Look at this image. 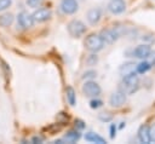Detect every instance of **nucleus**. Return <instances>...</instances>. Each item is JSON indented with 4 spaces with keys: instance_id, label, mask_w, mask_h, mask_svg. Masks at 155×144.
Returning <instances> with one entry per match:
<instances>
[{
    "instance_id": "1",
    "label": "nucleus",
    "mask_w": 155,
    "mask_h": 144,
    "mask_svg": "<svg viewBox=\"0 0 155 144\" xmlns=\"http://www.w3.org/2000/svg\"><path fill=\"white\" fill-rule=\"evenodd\" d=\"M139 87V77L137 73H131L128 75L122 76V82H121V91H124L126 94L133 93L138 90Z\"/></svg>"
},
{
    "instance_id": "2",
    "label": "nucleus",
    "mask_w": 155,
    "mask_h": 144,
    "mask_svg": "<svg viewBox=\"0 0 155 144\" xmlns=\"http://www.w3.org/2000/svg\"><path fill=\"white\" fill-rule=\"evenodd\" d=\"M84 44H85V47L90 52H93V53H97V52L102 51L103 47L105 46V44H104L103 39L99 36V34H94V33L87 35Z\"/></svg>"
},
{
    "instance_id": "3",
    "label": "nucleus",
    "mask_w": 155,
    "mask_h": 144,
    "mask_svg": "<svg viewBox=\"0 0 155 144\" xmlns=\"http://www.w3.org/2000/svg\"><path fill=\"white\" fill-rule=\"evenodd\" d=\"M68 33L71 38L74 39H79L81 38L85 33H86V25L84 22H81L80 19H73L68 23Z\"/></svg>"
},
{
    "instance_id": "4",
    "label": "nucleus",
    "mask_w": 155,
    "mask_h": 144,
    "mask_svg": "<svg viewBox=\"0 0 155 144\" xmlns=\"http://www.w3.org/2000/svg\"><path fill=\"white\" fill-rule=\"evenodd\" d=\"M121 34H122V31L117 27H114V28L102 29L101 33H99V36L103 39L104 44H114Z\"/></svg>"
},
{
    "instance_id": "5",
    "label": "nucleus",
    "mask_w": 155,
    "mask_h": 144,
    "mask_svg": "<svg viewBox=\"0 0 155 144\" xmlns=\"http://www.w3.org/2000/svg\"><path fill=\"white\" fill-rule=\"evenodd\" d=\"M102 92V88L101 86L93 81V80H87L84 85H82V93L86 96V97H90V98H94V97H98Z\"/></svg>"
},
{
    "instance_id": "6",
    "label": "nucleus",
    "mask_w": 155,
    "mask_h": 144,
    "mask_svg": "<svg viewBox=\"0 0 155 144\" xmlns=\"http://www.w3.org/2000/svg\"><path fill=\"white\" fill-rule=\"evenodd\" d=\"M126 99H127L126 93L124 91L119 90V91H115V92H113L110 94V97H109V104L113 108H120V106H122L126 103Z\"/></svg>"
},
{
    "instance_id": "7",
    "label": "nucleus",
    "mask_w": 155,
    "mask_h": 144,
    "mask_svg": "<svg viewBox=\"0 0 155 144\" xmlns=\"http://www.w3.org/2000/svg\"><path fill=\"white\" fill-rule=\"evenodd\" d=\"M17 23H18V25L22 27L23 29H29V28H31V27L34 25L35 22H34V18H33L31 15H29L28 12L22 11V12H19L18 16H17Z\"/></svg>"
},
{
    "instance_id": "8",
    "label": "nucleus",
    "mask_w": 155,
    "mask_h": 144,
    "mask_svg": "<svg viewBox=\"0 0 155 144\" xmlns=\"http://www.w3.org/2000/svg\"><path fill=\"white\" fill-rule=\"evenodd\" d=\"M59 7L64 15H74L79 10V4L76 0H61Z\"/></svg>"
},
{
    "instance_id": "9",
    "label": "nucleus",
    "mask_w": 155,
    "mask_h": 144,
    "mask_svg": "<svg viewBox=\"0 0 155 144\" xmlns=\"http://www.w3.org/2000/svg\"><path fill=\"white\" fill-rule=\"evenodd\" d=\"M108 11L113 15H121L126 11L125 0H110L108 4Z\"/></svg>"
},
{
    "instance_id": "10",
    "label": "nucleus",
    "mask_w": 155,
    "mask_h": 144,
    "mask_svg": "<svg viewBox=\"0 0 155 144\" xmlns=\"http://www.w3.org/2000/svg\"><path fill=\"white\" fill-rule=\"evenodd\" d=\"M31 16H33V18H34V22L42 23V22H46L47 19L51 18L52 11H51L50 8H47V7H41V8L35 10Z\"/></svg>"
},
{
    "instance_id": "11",
    "label": "nucleus",
    "mask_w": 155,
    "mask_h": 144,
    "mask_svg": "<svg viewBox=\"0 0 155 144\" xmlns=\"http://www.w3.org/2000/svg\"><path fill=\"white\" fill-rule=\"evenodd\" d=\"M151 53V47L149 44H140L133 50V56L139 59H147L149 58Z\"/></svg>"
},
{
    "instance_id": "12",
    "label": "nucleus",
    "mask_w": 155,
    "mask_h": 144,
    "mask_svg": "<svg viewBox=\"0 0 155 144\" xmlns=\"http://www.w3.org/2000/svg\"><path fill=\"white\" fill-rule=\"evenodd\" d=\"M86 17H87V21L91 25L98 24L101 18H102V8L101 7H92L91 10H88Z\"/></svg>"
},
{
    "instance_id": "13",
    "label": "nucleus",
    "mask_w": 155,
    "mask_h": 144,
    "mask_svg": "<svg viewBox=\"0 0 155 144\" xmlns=\"http://www.w3.org/2000/svg\"><path fill=\"white\" fill-rule=\"evenodd\" d=\"M138 139L140 143L149 144L150 143V137H149V126L148 125H142L138 129Z\"/></svg>"
},
{
    "instance_id": "14",
    "label": "nucleus",
    "mask_w": 155,
    "mask_h": 144,
    "mask_svg": "<svg viewBox=\"0 0 155 144\" xmlns=\"http://www.w3.org/2000/svg\"><path fill=\"white\" fill-rule=\"evenodd\" d=\"M136 67H137V64H136L134 62H126V63H124V64L120 65L119 73H120V75H122V76L128 75V74L136 71Z\"/></svg>"
},
{
    "instance_id": "15",
    "label": "nucleus",
    "mask_w": 155,
    "mask_h": 144,
    "mask_svg": "<svg viewBox=\"0 0 155 144\" xmlns=\"http://www.w3.org/2000/svg\"><path fill=\"white\" fill-rule=\"evenodd\" d=\"M85 139L87 140V142H90V143H97V144H107V140L103 138V137H101L99 134H97V133H94V132H86V134H85Z\"/></svg>"
},
{
    "instance_id": "16",
    "label": "nucleus",
    "mask_w": 155,
    "mask_h": 144,
    "mask_svg": "<svg viewBox=\"0 0 155 144\" xmlns=\"http://www.w3.org/2000/svg\"><path fill=\"white\" fill-rule=\"evenodd\" d=\"M81 138V133L79 132V129H70V131H68L67 133H65V136H64V140H65V143L68 142V143H76L79 139Z\"/></svg>"
},
{
    "instance_id": "17",
    "label": "nucleus",
    "mask_w": 155,
    "mask_h": 144,
    "mask_svg": "<svg viewBox=\"0 0 155 144\" xmlns=\"http://www.w3.org/2000/svg\"><path fill=\"white\" fill-rule=\"evenodd\" d=\"M13 19H15V16L10 12L7 13H2L0 16V27L1 28H7L10 27L12 23H13Z\"/></svg>"
},
{
    "instance_id": "18",
    "label": "nucleus",
    "mask_w": 155,
    "mask_h": 144,
    "mask_svg": "<svg viewBox=\"0 0 155 144\" xmlns=\"http://www.w3.org/2000/svg\"><path fill=\"white\" fill-rule=\"evenodd\" d=\"M150 68H151V63L143 59L139 64H137V67H136V73H138V74H145L147 71L150 70Z\"/></svg>"
},
{
    "instance_id": "19",
    "label": "nucleus",
    "mask_w": 155,
    "mask_h": 144,
    "mask_svg": "<svg viewBox=\"0 0 155 144\" xmlns=\"http://www.w3.org/2000/svg\"><path fill=\"white\" fill-rule=\"evenodd\" d=\"M65 93H67V100H68V103L71 106H74L75 103H76V94H75L74 88L71 86H68L67 90H65Z\"/></svg>"
},
{
    "instance_id": "20",
    "label": "nucleus",
    "mask_w": 155,
    "mask_h": 144,
    "mask_svg": "<svg viewBox=\"0 0 155 144\" xmlns=\"http://www.w3.org/2000/svg\"><path fill=\"white\" fill-rule=\"evenodd\" d=\"M98 120L102 122H109L113 120V115L110 113H101L98 114Z\"/></svg>"
},
{
    "instance_id": "21",
    "label": "nucleus",
    "mask_w": 155,
    "mask_h": 144,
    "mask_svg": "<svg viewBox=\"0 0 155 144\" xmlns=\"http://www.w3.org/2000/svg\"><path fill=\"white\" fill-rule=\"evenodd\" d=\"M98 62V56L96 54V53H93L92 52V54H90L87 58H86V64L87 65H96V63Z\"/></svg>"
},
{
    "instance_id": "22",
    "label": "nucleus",
    "mask_w": 155,
    "mask_h": 144,
    "mask_svg": "<svg viewBox=\"0 0 155 144\" xmlns=\"http://www.w3.org/2000/svg\"><path fill=\"white\" fill-rule=\"evenodd\" d=\"M97 76V71H94V70H87V71H85L84 74H82V79L84 80H93L94 77Z\"/></svg>"
},
{
    "instance_id": "23",
    "label": "nucleus",
    "mask_w": 155,
    "mask_h": 144,
    "mask_svg": "<svg viewBox=\"0 0 155 144\" xmlns=\"http://www.w3.org/2000/svg\"><path fill=\"white\" fill-rule=\"evenodd\" d=\"M42 2H44V0H27V1H25V4H27L29 7H31V8L39 7Z\"/></svg>"
},
{
    "instance_id": "24",
    "label": "nucleus",
    "mask_w": 155,
    "mask_h": 144,
    "mask_svg": "<svg viewBox=\"0 0 155 144\" xmlns=\"http://www.w3.org/2000/svg\"><path fill=\"white\" fill-rule=\"evenodd\" d=\"M103 105V102L101 100V99H96V97L93 98V99H91V102H90V106L92 108V109H98V108H101Z\"/></svg>"
},
{
    "instance_id": "25",
    "label": "nucleus",
    "mask_w": 155,
    "mask_h": 144,
    "mask_svg": "<svg viewBox=\"0 0 155 144\" xmlns=\"http://www.w3.org/2000/svg\"><path fill=\"white\" fill-rule=\"evenodd\" d=\"M12 5V0H0V12L7 10Z\"/></svg>"
},
{
    "instance_id": "26",
    "label": "nucleus",
    "mask_w": 155,
    "mask_h": 144,
    "mask_svg": "<svg viewBox=\"0 0 155 144\" xmlns=\"http://www.w3.org/2000/svg\"><path fill=\"white\" fill-rule=\"evenodd\" d=\"M149 137H150V142L155 143V122L149 126Z\"/></svg>"
},
{
    "instance_id": "27",
    "label": "nucleus",
    "mask_w": 155,
    "mask_h": 144,
    "mask_svg": "<svg viewBox=\"0 0 155 144\" xmlns=\"http://www.w3.org/2000/svg\"><path fill=\"white\" fill-rule=\"evenodd\" d=\"M143 41H148V42H154L155 41V36L151 35V34H147V35H143Z\"/></svg>"
},
{
    "instance_id": "28",
    "label": "nucleus",
    "mask_w": 155,
    "mask_h": 144,
    "mask_svg": "<svg viewBox=\"0 0 155 144\" xmlns=\"http://www.w3.org/2000/svg\"><path fill=\"white\" fill-rule=\"evenodd\" d=\"M75 128L76 129H84L85 128V123H84V121L82 120H75Z\"/></svg>"
},
{
    "instance_id": "29",
    "label": "nucleus",
    "mask_w": 155,
    "mask_h": 144,
    "mask_svg": "<svg viewBox=\"0 0 155 144\" xmlns=\"http://www.w3.org/2000/svg\"><path fill=\"white\" fill-rule=\"evenodd\" d=\"M116 136V125L115 123H111L110 125V138L114 139Z\"/></svg>"
},
{
    "instance_id": "30",
    "label": "nucleus",
    "mask_w": 155,
    "mask_h": 144,
    "mask_svg": "<svg viewBox=\"0 0 155 144\" xmlns=\"http://www.w3.org/2000/svg\"><path fill=\"white\" fill-rule=\"evenodd\" d=\"M42 142H44V138L40 136H35L31 138V143H42Z\"/></svg>"
}]
</instances>
